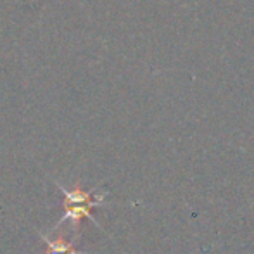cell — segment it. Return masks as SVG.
Segmentation results:
<instances>
[{
    "instance_id": "cell-1",
    "label": "cell",
    "mask_w": 254,
    "mask_h": 254,
    "mask_svg": "<svg viewBox=\"0 0 254 254\" xmlns=\"http://www.w3.org/2000/svg\"><path fill=\"white\" fill-rule=\"evenodd\" d=\"M104 201H106V194L95 195L94 199H90V201H85V202H64V209H66V213H64V216L57 221L56 227L51 228V232L57 230V228H59L66 220H74V223H76V227H78L83 218H88V220H90L95 227H99V223L95 221V218L92 216V209H94V207L102 206Z\"/></svg>"
},
{
    "instance_id": "cell-2",
    "label": "cell",
    "mask_w": 254,
    "mask_h": 254,
    "mask_svg": "<svg viewBox=\"0 0 254 254\" xmlns=\"http://www.w3.org/2000/svg\"><path fill=\"white\" fill-rule=\"evenodd\" d=\"M38 234H40L42 241L49 246L47 254H83V251H78V249L74 248V242H67L63 235H59V237H56V239H51L47 234H44V232H38Z\"/></svg>"
}]
</instances>
